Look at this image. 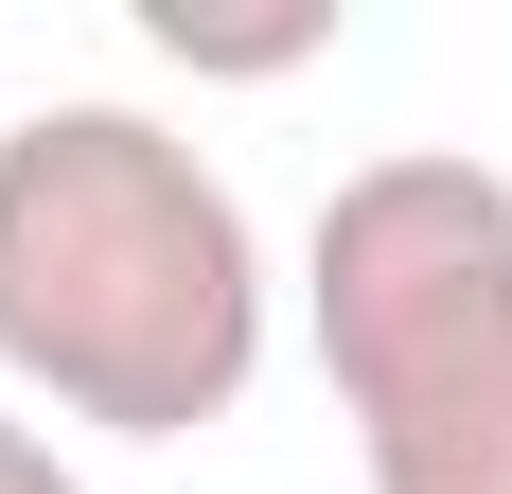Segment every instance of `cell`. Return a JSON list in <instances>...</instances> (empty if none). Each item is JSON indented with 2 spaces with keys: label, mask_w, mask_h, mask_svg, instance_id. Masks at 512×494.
I'll return each instance as SVG.
<instances>
[{
  "label": "cell",
  "mask_w": 512,
  "mask_h": 494,
  "mask_svg": "<svg viewBox=\"0 0 512 494\" xmlns=\"http://www.w3.org/2000/svg\"><path fill=\"white\" fill-rule=\"evenodd\" d=\"M318 389L371 494H512V177L460 142L354 159L301 247Z\"/></svg>",
  "instance_id": "7a4b0ae2"
},
{
  "label": "cell",
  "mask_w": 512,
  "mask_h": 494,
  "mask_svg": "<svg viewBox=\"0 0 512 494\" xmlns=\"http://www.w3.org/2000/svg\"><path fill=\"white\" fill-rule=\"evenodd\" d=\"M0 494H89V477L53 459V424H18V406H0Z\"/></svg>",
  "instance_id": "3957f363"
},
{
  "label": "cell",
  "mask_w": 512,
  "mask_h": 494,
  "mask_svg": "<svg viewBox=\"0 0 512 494\" xmlns=\"http://www.w3.org/2000/svg\"><path fill=\"white\" fill-rule=\"evenodd\" d=\"M0 371L53 424L195 442L265 371V230L142 106H18L0 124Z\"/></svg>",
  "instance_id": "6da1fadb"
}]
</instances>
